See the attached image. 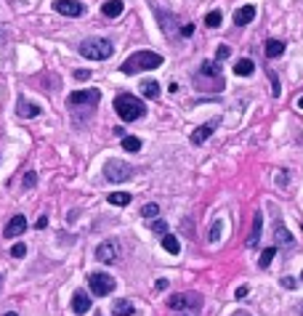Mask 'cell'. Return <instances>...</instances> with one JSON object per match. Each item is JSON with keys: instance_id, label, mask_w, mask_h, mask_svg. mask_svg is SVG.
Listing matches in <instances>:
<instances>
[{"instance_id": "cell-1", "label": "cell", "mask_w": 303, "mask_h": 316, "mask_svg": "<svg viewBox=\"0 0 303 316\" xmlns=\"http://www.w3.org/2000/svg\"><path fill=\"white\" fill-rule=\"evenodd\" d=\"M162 67V56L154 54V51H136L122 61V72L125 75H138V72H147V69H157Z\"/></svg>"}, {"instance_id": "cell-2", "label": "cell", "mask_w": 303, "mask_h": 316, "mask_svg": "<svg viewBox=\"0 0 303 316\" xmlns=\"http://www.w3.org/2000/svg\"><path fill=\"white\" fill-rule=\"evenodd\" d=\"M115 112L120 115L122 122H136L144 117V112H147V107H144L141 98L130 96V93H120L115 98Z\"/></svg>"}, {"instance_id": "cell-3", "label": "cell", "mask_w": 303, "mask_h": 316, "mask_svg": "<svg viewBox=\"0 0 303 316\" xmlns=\"http://www.w3.org/2000/svg\"><path fill=\"white\" fill-rule=\"evenodd\" d=\"M115 54V45L107 37H88L80 43V56H85L88 61H104Z\"/></svg>"}, {"instance_id": "cell-4", "label": "cell", "mask_w": 303, "mask_h": 316, "mask_svg": "<svg viewBox=\"0 0 303 316\" xmlns=\"http://www.w3.org/2000/svg\"><path fill=\"white\" fill-rule=\"evenodd\" d=\"M104 175H107V181H112V183H125V181L133 178V168L122 160H109L107 165H104Z\"/></svg>"}, {"instance_id": "cell-5", "label": "cell", "mask_w": 303, "mask_h": 316, "mask_svg": "<svg viewBox=\"0 0 303 316\" xmlns=\"http://www.w3.org/2000/svg\"><path fill=\"white\" fill-rule=\"evenodd\" d=\"M88 289L96 295V298H107L112 289H115V279H112L109 274L96 271V274H91V276H88Z\"/></svg>"}, {"instance_id": "cell-6", "label": "cell", "mask_w": 303, "mask_h": 316, "mask_svg": "<svg viewBox=\"0 0 303 316\" xmlns=\"http://www.w3.org/2000/svg\"><path fill=\"white\" fill-rule=\"evenodd\" d=\"M200 303L202 298L197 292H176V295H170V300H168V306L173 308V311H183V308H200Z\"/></svg>"}, {"instance_id": "cell-7", "label": "cell", "mask_w": 303, "mask_h": 316, "mask_svg": "<svg viewBox=\"0 0 303 316\" xmlns=\"http://www.w3.org/2000/svg\"><path fill=\"white\" fill-rule=\"evenodd\" d=\"M101 101V93L96 88H88V90H75V93L67 96V104L69 107H80V104H88V107H96Z\"/></svg>"}, {"instance_id": "cell-8", "label": "cell", "mask_w": 303, "mask_h": 316, "mask_svg": "<svg viewBox=\"0 0 303 316\" xmlns=\"http://www.w3.org/2000/svg\"><path fill=\"white\" fill-rule=\"evenodd\" d=\"M96 260L98 263H117L120 260V245L112 242V239L101 242V245L96 247Z\"/></svg>"}, {"instance_id": "cell-9", "label": "cell", "mask_w": 303, "mask_h": 316, "mask_svg": "<svg viewBox=\"0 0 303 316\" xmlns=\"http://www.w3.org/2000/svg\"><path fill=\"white\" fill-rule=\"evenodd\" d=\"M54 8H56V14L72 16V19L85 14V5L80 3V0H54Z\"/></svg>"}, {"instance_id": "cell-10", "label": "cell", "mask_w": 303, "mask_h": 316, "mask_svg": "<svg viewBox=\"0 0 303 316\" xmlns=\"http://www.w3.org/2000/svg\"><path fill=\"white\" fill-rule=\"evenodd\" d=\"M218 117H215V120H208L205 125H200V128H194V133H192V144L194 146H200V144H205L208 138H210V133H213L215 128H218Z\"/></svg>"}, {"instance_id": "cell-11", "label": "cell", "mask_w": 303, "mask_h": 316, "mask_svg": "<svg viewBox=\"0 0 303 316\" xmlns=\"http://www.w3.org/2000/svg\"><path fill=\"white\" fill-rule=\"evenodd\" d=\"M24 229H27V218H24V215H14V218L8 221V226L3 229V236L5 239H14V236L24 234Z\"/></svg>"}, {"instance_id": "cell-12", "label": "cell", "mask_w": 303, "mask_h": 316, "mask_svg": "<svg viewBox=\"0 0 303 316\" xmlns=\"http://www.w3.org/2000/svg\"><path fill=\"white\" fill-rule=\"evenodd\" d=\"M255 14H258L255 5H240L237 14H234V24H237V27H245V24H250L255 19Z\"/></svg>"}, {"instance_id": "cell-13", "label": "cell", "mask_w": 303, "mask_h": 316, "mask_svg": "<svg viewBox=\"0 0 303 316\" xmlns=\"http://www.w3.org/2000/svg\"><path fill=\"white\" fill-rule=\"evenodd\" d=\"M91 308V298L85 289H75V295H72V311L75 314H85Z\"/></svg>"}, {"instance_id": "cell-14", "label": "cell", "mask_w": 303, "mask_h": 316, "mask_svg": "<svg viewBox=\"0 0 303 316\" xmlns=\"http://www.w3.org/2000/svg\"><path fill=\"white\" fill-rule=\"evenodd\" d=\"M16 112H19V117H27V120H32V117H37L40 115V107L37 104H32V101H27V98H19V104H16Z\"/></svg>"}, {"instance_id": "cell-15", "label": "cell", "mask_w": 303, "mask_h": 316, "mask_svg": "<svg viewBox=\"0 0 303 316\" xmlns=\"http://www.w3.org/2000/svg\"><path fill=\"white\" fill-rule=\"evenodd\" d=\"M261 229H263V215L255 213V215H253V229H250V236H247V247H255V245H258Z\"/></svg>"}, {"instance_id": "cell-16", "label": "cell", "mask_w": 303, "mask_h": 316, "mask_svg": "<svg viewBox=\"0 0 303 316\" xmlns=\"http://www.w3.org/2000/svg\"><path fill=\"white\" fill-rule=\"evenodd\" d=\"M101 11L107 19H117V16H122L125 5H122V0H107V3L101 5Z\"/></svg>"}, {"instance_id": "cell-17", "label": "cell", "mask_w": 303, "mask_h": 316, "mask_svg": "<svg viewBox=\"0 0 303 316\" xmlns=\"http://www.w3.org/2000/svg\"><path fill=\"white\" fill-rule=\"evenodd\" d=\"M253 69H255V64L250 61V58H240V61L234 64V75L237 77H250V75H253Z\"/></svg>"}, {"instance_id": "cell-18", "label": "cell", "mask_w": 303, "mask_h": 316, "mask_svg": "<svg viewBox=\"0 0 303 316\" xmlns=\"http://www.w3.org/2000/svg\"><path fill=\"white\" fill-rule=\"evenodd\" d=\"M285 54V43L282 40H266V58H279Z\"/></svg>"}, {"instance_id": "cell-19", "label": "cell", "mask_w": 303, "mask_h": 316, "mask_svg": "<svg viewBox=\"0 0 303 316\" xmlns=\"http://www.w3.org/2000/svg\"><path fill=\"white\" fill-rule=\"evenodd\" d=\"M109 205H117V207H125V205H130V200H133V197H130L128 192H112L109 197Z\"/></svg>"}, {"instance_id": "cell-20", "label": "cell", "mask_w": 303, "mask_h": 316, "mask_svg": "<svg viewBox=\"0 0 303 316\" xmlns=\"http://www.w3.org/2000/svg\"><path fill=\"white\" fill-rule=\"evenodd\" d=\"M141 93L147 98H157V96H160V83H157V80H144L141 83Z\"/></svg>"}, {"instance_id": "cell-21", "label": "cell", "mask_w": 303, "mask_h": 316, "mask_svg": "<svg viewBox=\"0 0 303 316\" xmlns=\"http://www.w3.org/2000/svg\"><path fill=\"white\" fill-rule=\"evenodd\" d=\"M162 247H165L168 253H173V255H179V253H181V242L176 239L173 234H165V236H162Z\"/></svg>"}, {"instance_id": "cell-22", "label": "cell", "mask_w": 303, "mask_h": 316, "mask_svg": "<svg viewBox=\"0 0 303 316\" xmlns=\"http://www.w3.org/2000/svg\"><path fill=\"white\" fill-rule=\"evenodd\" d=\"M112 314H115V316H130V314H133V306H130L128 300H115Z\"/></svg>"}, {"instance_id": "cell-23", "label": "cell", "mask_w": 303, "mask_h": 316, "mask_svg": "<svg viewBox=\"0 0 303 316\" xmlns=\"http://www.w3.org/2000/svg\"><path fill=\"white\" fill-rule=\"evenodd\" d=\"M276 239H279L285 247L293 245V234H290L287 229H285V223H282V221H276Z\"/></svg>"}, {"instance_id": "cell-24", "label": "cell", "mask_w": 303, "mask_h": 316, "mask_svg": "<svg viewBox=\"0 0 303 316\" xmlns=\"http://www.w3.org/2000/svg\"><path fill=\"white\" fill-rule=\"evenodd\" d=\"M274 255H276V247H266L261 253V258H258V266L261 268H269V266H272V260H274Z\"/></svg>"}, {"instance_id": "cell-25", "label": "cell", "mask_w": 303, "mask_h": 316, "mask_svg": "<svg viewBox=\"0 0 303 316\" xmlns=\"http://www.w3.org/2000/svg\"><path fill=\"white\" fill-rule=\"evenodd\" d=\"M122 149H125V151H138V149H141V138L125 136V138H122Z\"/></svg>"}, {"instance_id": "cell-26", "label": "cell", "mask_w": 303, "mask_h": 316, "mask_svg": "<svg viewBox=\"0 0 303 316\" xmlns=\"http://www.w3.org/2000/svg\"><path fill=\"white\" fill-rule=\"evenodd\" d=\"M221 22H223V14H221V11H210V14L205 16V24H208V27H221Z\"/></svg>"}, {"instance_id": "cell-27", "label": "cell", "mask_w": 303, "mask_h": 316, "mask_svg": "<svg viewBox=\"0 0 303 316\" xmlns=\"http://www.w3.org/2000/svg\"><path fill=\"white\" fill-rule=\"evenodd\" d=\"M141 215H144V218H149V221H152V218H157V215H160V207H157L154 202H147V205L141 207Z\"/></svg>"}, {"instance_id": "cell-28", "label": "cell", "mask_w": 303, "mask_h": 316, "mask_svg": "<svg viewBox=\"0 0 303 316\" xmlns=\"http://www.w3.org/2000/svg\"><path fill=\"white\" fill-rule=\"evenodd\" d=\"M152 231L160 234V236H165L168 234V223L165 221H152Z\"/></svg>"}, {"instance_id": "cell-29", "label": "cell", "mask_w": 303, "mask_h": 316, "mask_svg": "<svg viewBox=\"0 0 303 316\" xmlns=\"http://www.w3.org/2000/svg\"><path fill=\"white\" fill-rule=\"evenodd\" d=\"M229 56H232V48H229V45H218V54H215V58L223 61V58H229Z\"/></svg>"}, {"instance_id": "cell-30", "label": "cell", "mask_w": 303, "mask_h": 316, "mask_svg": "<svg viewBox=\"0 0 303 316\" xmlns=\"http://www.w3.org/2000/svg\"><path fill=\"white\" fill-rule=\"evenodd\" d=\"M202 75H208V77H213V75H218V67H213L210 61L202 64Z\"/></svg>"}, {"instance_id": "cell-31", "label": "cell", "mask_w": 303, "mask_h": 316, "mask_svg": "<svg viewBox=\"0 0 303 316\" xmlns=\"http://www.w3.org/2000/svg\"><path fill=\"white\" fill-rule=\"evenodd\" d=\"M24 253H27V247H24V245H22V242H16V245H14V247H11V255H14V258H22V255H24Z\"/></svg>"}, {"instance_id": "cell-32", "label": "cell", "mask_w": 303, "mask_h": 316, "mask_svg": "<svg viewBox=\"0 0 303 316\" xmlns=\"http://www.w3.org/2000/svg\"><path fill=\"white\" fill-rule=\"evenodd\" d=\"M269 77H272V85H274V90H272V93H274L276 98H279V93H282V88H279V80H276V75H274L272 69H269Z\"/></svg>"}, {"instance_id": "cell-33", "label": "cell", "mask_w": 303, "mask_h": 316, "mask_svg": "<svg viewBox=\"0 0 303 316\" xmlns=\"http://www.w3.org/2000/svg\"><path fill=\"white\" fill-rule=\"evenodd\" d=\"M37 183V173H27L24 175V189H32Z\"/></svg>"}, {"instance_id": "cell-34", "label": "cell", "mask_w": 303, "mask_h": 316, "mask_svg": "<svg viewBox=\"0 0 303 316\" xmlns=\"http://www.w3.org/2000/svg\"><path fill=\"white\" fill-rule=\"evenodd\" d=\"M218 236H221V226L215 223V226L210 229V242H218Z\"/></svg>"}, {"instance_id": "cell-35", "label": "cell", "mask_w": 303, "mask_h": 316, "mask_svg": "<svg viewBox=\"0 0 303 316\" xmlns=\"http://www.w3.org/2000/svg\"><path fill=\"white\" fill-rule=\"evenodd\" d=\"M276 183H279V186L287 183V170H279V173H276Z\"/></svg>"}, {"instance_id": "cell-36", "label": "cell", "mask_w": 303, "mask_h": 316, "mask_svg": "<svg viewBox=\"0 0 303 316\" xmlns=\"http://www.w3.org/2000/svg\"><path fill=\"white\" fill-rule=\"evenodd\" d=\"M192 32H194V24H183V27H181V35L183 37H192Z\"/></svg>"}, {"instance_id": "cell-37", "label": "cell", "mask_w": 303, "mask_h": 316, "mask_svg": "<svg viewBox=\"0 0 303 316\" xmlns=\"http://www.w3.org/2000/svg\"><path fill=\"white\" fill-rule=\"evenodd\" d=\"M75 77H77V80H88V77H91V69H77Z\"/></svg>"}, {"instance_id": "cell-38", "label": "cell", "mask_w": 303, "mask_h": 316, "mask_svg": "<svg viewBox=\"0 0 303 316\" xmlns=\"http://www.w3.org/2000/svg\"><path fill=\"white\" fill-rule=\"evenodd\" d=\"M282 285H285L287 289H295V279H290V276H287V279H282Z\"/></svg>"}, {"instance_id": "cell-39", "label": "cell", "mask_w": 303, "mask_h": 316, "mask_svg": "<svg viewBox=\"0 0 303 316\" xmlns=\"http://www.w3.org/2000/svg\"><path fill=\"white\" fill-rule=\"evenodd\" d=\"M157 289H168V279H157Z\"/></svg>"}, {"instance_id": "cell-40", "label": "cell", "mask_w": 303, "mask_h": 316, "mask_svg": "<svg viewBox=\"0 0 303 316\" xmlns=\"http://www.w3.org/2000/svg\"><path fill=\"white\" fill-rule=\"evenodd\" d=\"M45 226H48V218H45V215H43V218L37 221V229H45Z\"/></svg>"}, {"instance_id": "cell-41", "label": "cell", "mask_w": 303, "mask_h": 316, "mask_svg": "<svg viewBox=\"0 0 303 316\" xmlns=\"http://www.w3.org/2000/svg\"><path fill=\"white\" fill-rule=\"evenodd\" d=\"M295 104H298V109H303V96L298 98V101H295Z\"/></svg>"}, {"instance_id": "cell-42", "label": "cell", "mask_w": 303, "mask_h": 316, "mask_svg": "<svg viewBox=\"0 0 303 316\" xmlns=\"http://www.w3.org/2000/svg\"><path fill=\"white\" fill-rule=\"evenodd\" d=\"M234 316H250V314H247V311H237Z\"/></svg>"}, {"instance_id": "cell-43", "label": "cell", "mask_w": 303, "mask_h": 316, "mask_svg": "<svg viewBox=\"0 0 303 316\" xmlns=\"http://www.w3.org/2000/svg\"><path fill=\"white\" fill-rule=\"evenodd\" d=\"M5 316H19V314H14V311H11V314H5Z\"/></svg>"}, {"instance_id": "cell-44", "label": "cell", "mask_w": 303, "mask_h": 316, "mask_svg": "<svg viewBox=\"0 0 303 316\" xmlns=\"http://www.w3.org/2000/svg\"><path fill=\"white\" fill-rule=\"evenodd\" d=\"M301 282H303V271H301Z\"/></svg>"}, {"instance_id": "cell-45", "label": "cell", "mask_w": 303, "mask_h": 316, "mask_svg": "<svg viewBox=\"0 0 303 316\" xmlns=\"http://www.w3.org/2000/svg\"><path fill=\"white\" fill-rule=\"evenodd\" d=\"M98 316H101V314H98Z\"/></svg>"}]
</instances>
